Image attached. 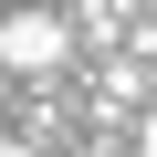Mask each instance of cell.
<instances>
[{
  "label": "cell",
  "mask_w": 157,
  "mask_h": 157,
  "mask_svg": "<svg viewBox=\"0 0 157 157\" xmlns=\"http://www.w3.org/2000/svg\"><path fill=\"white\" fill-rule=\"evenodd\" d=\"M63 52H73V21H32V11L0 21V73H52Z\"/></svg>",
  "instance_id": "cell-1"
},
{
  "label": "cell",
  "mask_w": 157,
  "mask_h": 157,
  "mask_svg": "<svg viewBox=\"0 0 157 157\" xmlns=\"http://www.w3.org/2000/svg\"><path fill=\"white\" fill-rule=\"evenodd\" d=\"M126 157H157V115H147V136H136V147H126Z\"/></svg>",
  "instance_id": "cell-2"
},
{
  "label": "cell",
  "mask_w": 157,
  "mask_h": 157,
  "mask_svg": "<svg viewBox=\"0 0 157 157\" xmlns=\"http://www.w3.org/2000/svg\"><path fill=\"white\" fill-rule=\"evenodd\" d=\"M73 157H126V147H73Z\"/></svg>",
  "instance_id": "cell-4"
},
{
  "label": "cell",
  "mask_w": 157,
  "mask_h": 157,
  "mask_svg": "<svg viewBox=\"0 0 157 157\" xmlns=\"http://www.w3.org/2000/svg\"><path fill=\"white\" fill-rule=\"evenodd\" d=\"M0 157H42V147H32V136H11V147H0Z\"/></svg>",
  "instance_id": "cell-3"
}]
</instances>
